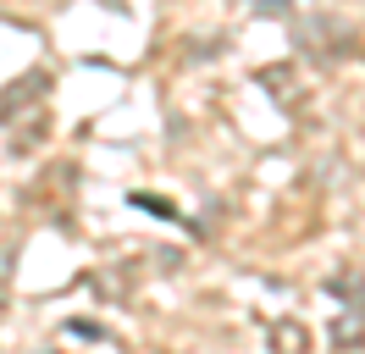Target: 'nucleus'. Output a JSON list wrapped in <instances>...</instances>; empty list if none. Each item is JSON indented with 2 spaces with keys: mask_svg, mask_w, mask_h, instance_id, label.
<instances>
[{
  "mask_svg": "<svg viewBox=\"0 0 365 354\" xmlns=\"http://www.w3.org/2000/svg\"><path fill=\"white\" fill-rule=\"evenodd\" d=\"M277 6H288V0H255V11H277Z\"/></svg>",
  "mask_w": 365,
  "mask_h": 354,
  "instance_id": "f257e3e1",
  "label": "nucleus"
}]
</instances>
